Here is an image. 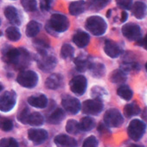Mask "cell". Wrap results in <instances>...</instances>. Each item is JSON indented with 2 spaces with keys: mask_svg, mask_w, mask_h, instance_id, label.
Segmentation results:
<instances>
[{
  "mask_svg": "<svg viewBox=\"0 0 147 147\" xmlns=\"http://www.w3.org/2000/svg\"><path fill=\"white\" fill-rule=\"evenodd\" d=\"M3 60L12 65L16 69H24L29 65L30 56L28 50L24 48L13 49L7 47L3 51Z\"/></svg>",
  "mask_w": 147,
  "mask_h": 147,
  "instance_id": "6da1fadb",
  "label": "cell"
},
{
  "mask_svg": "<svg viewBox=\"0 0 147 147\" xmlns=\"http://www.w3.org/2000/svg\"><path fill=\"white\" fill-rule=\"evenodd\" d=\"M68 27L69 21L67 18L59 13L53 14L49 21L45 25L46 30L51 35H55V33H62L66 31L68 29Z\"/></svg>",
  "mask_w": 147,
  "mask_h": 147,
  "instance_id": "7a4b0ae2",
  "label": "cell"
},
{
  "mask_svg": "<svg viewBox=\"0 0 147 147\" xmlns=\"http://www.w3.org/2000/svg\"><path fill=\"white\" fill-rule=\"evenodd\" d=\"M85 27L94 36H100L104 35L105 32L107 31V24L101 17L92 16L87 19Z\"/></svg>",
  "mask_w": 147,
  "mask_h": 147,
  "instance_id": "3957f363",
  "label": "cell"
},
{
  "mask_svg": "<svg viewBox=\"0 0 147 147\" xmlns=\"http://www.w3.org/2000/svg\"><path fill=\"white\" fill-rule=\"evenodd\" d=\"M124 117L122 113L116 108L107 110L104 114V124L107 127L117 128L123 125Z\"/></svg>",
  "mask_w": 147,
  "mask_h": 147,
  "instance_id": "277c9868",
  "label": "cell"
},
{
  "mask_svg": "<svg viewBox=\"0 0 147 147\" xmlns=\"http://www.w3.org/2000/svg\"><path fill=\"white\" fill-rule=\"evenodd\" d=\"M17 82L24 88H33L36 86L38 82V76L36 73L34 71H22L18 74L17 77Z\"/></svg>",
  "mask_w": 147,
  "mask_h": 147,
  "instance_id": "5b68a950",
  "label": "cell"
},
{
  "mask_svg": "<svg viewBox=\"0 0 147 147\" xmlns=\"http://www.w3.org/2000/svg\"><path fill=\"white\" fill-rule=\"evenodd\" d=\"M145 124L140 119H133L130 122L127 128V134L133 141L140 140L145 132Z\"/></svg>",
  "mask_w": 147,
  "mask_h": 147,
  "instance_id": "8992f818",
  "label": "cell"
},
{
  "mask_svg": "<svg viewBox=\"0 0 147 147\" xmlns=\"http://www.w3.org/2000/svg\"><path fill=\"white\" fill-rule=\"evenodd\" d=\"M40 57L37 59V64L40 69L44 72H49L56 66V59L53 55H49L45 49H39Z\"/></svg>",
  "mask_w": 147,
  "mask_h": 147,
  "instance_id": "52a82bcc",
  "label": "cell"
},
{
  "mask_svg": "<svg viewBox=\"0 0 147 147\" xmlns=\"http://www.w3.org/2000/svg\"><path fill=\"white\" fill-rule=\"evenodd\" d=\"M104 108L102 100L98 99L87 100L83 102L82 106V112L88 115H98Z\"/></svg>",
  "mask_w": 147,
  "mask_h": 147,
  "instance_id": "ba28073f",
  "label": "cell"
},
{
  "mask_svg": "<svg viewBox=\"0 0 147 147\" xmlns=\"http://www.w3.org/2000/svg\"><path fill=\"white\" fill-rule=\"evenodd\" d=\"M17 100V95L14 91H6L2 95H0V111L8 113L11 111Z\"/></svg>",
  "mask_w": 147,
  "mask_h": 147,
  "instance_id": "9c48e42d",
  "label": "cell"
},
{
  "mask_svg": "<svg viewBox=\"0 0 147 147\" xmlns=\"http://www.w3.org/2000/svg\"><path fill=\"white\" fill-rule=\"evenodd\" d=\"M88 87V81L83 76H77L72 78L69 82V88L72 93L82 96L86 92Z\"/></svg>",
  "mask_w": 147,
  "mask_h": 147,
  "instance_id": "30bf717a",
  "label": "cell"
},
{
  "mask_svg": "<svg viewBox=\"0 0 147 147\" xmlns=\"http://www.w3.org/2000/svg\"><path fill=\"white\" fill-rule=\"evenodd\" d=\"M61 105L66 112L70 114H76L82 109V104L80 100L72 96H65L61 100Z\"/></svg>",
  "mask_w": 147,
  "mask_h": 147,
  "instance_id": "8fae6325",
  "label": "cell"
},
{
  "mask_svg": "<svg viewBox=\"0 0 147 147\" xmlns=\"http://www.w3.org/2000/svg\"><path fill=\"white\" fill-rule=\"evenodd\" d=\"M121 31L124 36L127 38L129 41H137L141 36L140 27L133 23H130L123 25Z\"/></svg>",
  "mask_w": 147,
  "mask_h": 147,
  "instance_id": "7c38bea8",
  "label": "cell"
},
{
  "mask_svg": "<svg viewBox=\"0 0 147 147\" xmlns=\"http://www.w3.org/2000/svg\"><path fill=\"white\" fill-rule=\"evenodd\" d=\"M28 138L33 143L40 144L48 139L49 133L44 129H30L28 131Z\"/></svg>",
  "mask_w": 147,
  "mask_h": 147,
  "instance_id": "4fadbf2b",
  "label": "cell"
},
{
  "mask_svg": "<svg viewBox=\"0 0 147 147\" xmlns=\"http://www.w3.org/2000/svg\"><path fill=\"white\" fill-rule=\"evenodd\" d=\"M56 147H77V141L67 134H59L54 138Z\"/></svg>",
  "mask_w": 147,
  "mask_h": 147,
  "instance_id": "5bb4252c",
  "label": "cell"
},
{
  "mask_svg": "<svg viewBox=\"0 0 147 147\" xmlns=\"http://www.w3.org/2000/svg\"><path fill=\"white\" fill-rule=\"evenodd\" d=\"M104 50H105V53L111 58H117L122 53V50L119 45L114 41L110 40V39L106 40Z\"/></svg>",
  "mask_w": 147,
  "mask_h": 147,
  "instance_id": "9a60e30c",
  "label": "cell"
},
{
  "mask_svg": "<svg viewBox=\"0 0 147 147\" xmlns=\"http://www.w3.org/2000/svg\"><path fill=\"white\" fill-rule=\"evenodd\" d=\"M28 103L33 107L43 109L48 106V99L44 94H40L37 95H33L29 97Z\"/></svg>",
  "mask_w": 147,
  "mask_h": 147,
  "instance_id": "2e32d148",
  "label": "cell"
},
{
  "mask_svg": "<svg viewBox=\"0 0 147 147\" xmlns=\"http://www.w3.org/2000/svg\"><path fill=\"white\" fill-rule=\"evenodd\" d=\"M74 43H75L79 48H85L88 46L90 41L89 35L85 31H77L72 38Z\"/></svg>",
  "mask_w": 147,
  "mask_h": 147,
  "instance_id": "e0dca14e",
  "label": "cell"
},
{
  "mask_svg": "<svg viewBox=\"0 0 147 147\" xmlns=\"http://www.w3.org/2000/svg\"><path fill=\"white\" fill-rule=\"evenodd\" d=\"M4 13L7 20L12 24L18 25V26L21 24V19L18 15V11L14 6H7L5 9Z\"/></svg>",
  "mask_w": 147,
  "mask_h": 147,
  "instance_id": "ac0fdd59",
  "label": "cell"
},
{
  "mask_svg": "<svg viewBox=\"0 0 147 147\" xmlns=\"http://www.w3.org/2000/svg\"><path fill=\"white\" fill-rule=\"evenodd\" d=\"M62 84V77L58 74H52L47 79L45 85L49 89L55 90L58 89Z\"/></svg>",
  "mask_w": 147,
  "mask_h": 147,
  "instance_id": "d6986e66",
  "label": "cell"
},
{
  "mask_svg": "<svg viewBox=\"0 0 147 147\" xmlns=\"http://www.w3.org/2000/svg\"><path fill=\"white\" fill-rule=\"evenodd\" d=\"M65 112L61 108H55L48 117V122L53 125L60 124L65 119Z\"/></svg>",
  "mask_w": 147,
  "mask_h": 147,
  "instance_id": "ffe728a7",
  "label": "cell"
},
{
  "mask_svg": "<svg viewBox=\"0 0 147 147\" xmlns=\"http://www.w3.org/2000/svg\"><path fill=\"white\" fill-rule=\"evenodd\" d=\"M85 9H86V3H85V1H83V0L72 2L68 7L69 13L72 16H78V15L83 13Z\"/></svg>",
  "mask_w": 147,
  "mask_h": 147,
  "instance_id": "44dd1931",
  "label": "cell"
},
{
  "mask_svg": "<svg viewBox=\"0 0 147 147\" xmlns=\"http://www.w3.org/2000/svg\"><path fill=\"white\" fill-rule=\"evenodd\" d=\"M75 64L76 67L79 72H85L86 70L89 69L92 61L86 56H78L77 58L75 59Z\"/></svg>",
  "mask_w": 147,
  "mask_h": 147,
  "instance_id": "7402d4cb",
  "label": "cell"
},
{
  "mask_svg": "<svg viewBox=\"0 0 147 147\" xmlns=\"http://www.w3.org/2000/svg\"><path fill=\"white\" fill-rule=\"evenodd\" d=\"M132 14L137 19H143L146 13V5L143 2H136L131 7Z\"/></svg>",
  "mask_w": 147,
  "mask_h": 147,
  "instance_id": "603a6c76",
  "label": "cell"
},
{
  "mask_svg": "<svg viewBox=\"0 0 147 147\" xmlns=\"http://www.w3.org/2000/svg\"><path fill=\"white\" fill-rule=\"evenodd\" d=\"M95 120L91 117H84L79 122V128L82 131H89L95 127Z\"/></svg>",
  "mask_w": 147,
  "mask_h": 147,
  "instance_id": "cb8c5ba5",
  "label": "cell"
},
{
  "mask_svg": "<svg viewBox=\"0 0 147 147\" xmlns=\"http://www.w3.org/2000/svg\"><path fill=\"white\" fill-rule=\"evenodd\" d=\"M140 113V107L137 102H131L125 106L124 107V115L126 118H131L132 116L138 115Z\"/></svg>",
  "mask_w": 147,
  "mask_h": 147,
  "instance_id": "d4e9b609",
  "label": "cell"
},
{
  "mask_svg": "<svg viewBox=\"0 0 147 147\" xmlns=\"http://www.w3.org/2000/svg\"><path fill=\"white\" fill-rule=\"evenodd\" d=\"M126 74L122 69H116L114 70L110 76V80L113 83H122L126 81Z\"/></svg>",
  "mask_w": 147,
  "mask_h": 147,
  "instance_id": "484cf974",
  "label": "cell"
},
{
  "mask_svg": "<svg viewBox=\"0 0 147 147\" xmlns=\"http://www.w3.org/2000/svg\"><path fill=\"white\" fill-rule=\"evenodd\" d=\"M89 69L92 73L93 76H94L96 78H100L105 76L106 68H105V66L101 63H93L92 62Z\"/></svg>",
  "mask_w": 147,
  "mask_h": 147,
  "instance_id": "4316f807",
  "label": "cell"
},
{
  "mask_svg": "<svg viewBox=\"0 0 147 147\" xmlns=\"http://www.w3.org/2000/svg\"><path fill=\"white\" fill-rule=\"evenodd\" d=\"M44 123V118L43 116L38 113V112H34L30 114L29 119H28V124L32 125V126H41Z\"/></svg>",
  "mask_w": 147,
  "mask_h": 147,
  "instance_id": "83f0119b",
  "label": "cell"
},
{
  "mask_svg": "<svg viewBox=\"0 0 147 147\" xmlns=\"http://www.w3.org/2000/svg\"><path fill=\"white\" fill-rule=\"evenodd\" d=\"M5 35L7 38L11 42H18L21 38V32L18 30V28L15 26H11L7 28L5 31Z\"/></svg>",
  "mask_w": 147,
  "mask_h": 147,
  "instance_id": "f1b7e54d",
  "label": "cell"
},
{
  "mask_svg": "<svg viewBox=\"0 0 147 147\" xmlns=\"http://www.w3.org/2000/svg\"><path fill=\"white\" fill-rule=\"evenodd\" d=\"M40 32V24L36 21H30L26 27V35L29 37H35Z\"/></svg>",
  "mask_w": 147,
  "mask_h": 147,
  "instance_id": "f546056e",
  "label": "cell"
},
{
  "mask_svg": "<svg viewBox=\"0 0 147 147\" xmlns=\"http://www.w3.org/2000/svg\"><path fill=\"white\" fill-rule=\"evenodd\" d=\"M66 131L71 135H76L80 131L79 122L76 119H68L66 124Z\"/></svg>",
  "mask_w": 147,
  "mask_h": 147,
  "instance_id": "4dcf8cb0",
  "label": "cell"
},
{
  "mask_svg": "<svg viewBox=\"0 0 147 147\" xmlns=\"http://www.w3.org/2000/svg\"><path fill=\"white\" fill-rule=\"evenodd\" d=\"M111 0H89L88 5L89 8L94 11H100L105 8Z\"/></svg>",
  "mask_w": 147,
  "mask_h": 147,
  "instance_id": "1f68e13d",
  "label": "cell"
},
{
  "mask_svg": "<svg viewBox=\"0 0 147 147\" xmlns=\"http://www.w3.org/2000/svg\"><path fill=\"white\" fill-rule=\"evenodd\" d=\"M117 94L120 98H122L123 100H127V101L130 100L133 96V93H132L131 89L128 86H121V87H119L118 88Z\"/></svg>",
  "mask_w": 147,
  "mask_h": 147,
  "instance_id": "d6a6232c",
  "label": "cell"
},
{
  "mask_svg": "<svg viewBox=\"0 0 147 147\" xmlns=\"http://www.w3.org/2000/svg\"><path fill=\"white\" fill-rule=\"evenodd\" d=\"M75 54V49L70 44H63L61 49V57L64 59H72Z\"/></svg>",
  "mask_w": 147,
  "mask_h": 147,
  "instance_id": "836d02e7",
  "label": "cell"
},
{
  "mask_svg": "<svg viewBox=\"0 0 147 147\" xmlns=\"http://www.w3.org/2000/svg\"><path fill=\"white\" fill-rule=\"evenodd\" d=\"M21 4L24 9L28 12H33L37 9L36 0H21Z\"/></svg>",
  "mask_w": 147,
  "mask_h": 147,
  "instance_id": "e575fe53",
  "label": "cell"
},
{
  "mask_svg": "<svg viewBox=\"0 0 147 147\" xmlns=\"http://www.w3.org/2000/svg\"><path fill=\"white\" fill-rule=\"evenodd\" d=\"M0 147H19V145L15 138H8L0 140Z\"/></svg>",
  "mask_w": 147,
  "mask_h": 147,
  "instance_id": "d590c367",
  "label": "cell"
},
{
  "mask_svg": "<svg viewBox=\"0 0 147 147\" xmlns=\"http://www.w3.org/2000/svg\"><path fill=\"white\" fill-rule=\"evenodd\" d=\"M30 109L25 107L24 108L20 113L18 115V119L24 125H27L28 124V119H29V117H30Z\"/></svg>",
  "mask_w": 147,
  "mask_h": 147,
  "instance_id": "8d00e7d4",
  "label": "cell"
},
{
  "mask_svg": "<svg viewBox=\"0 0 147 147\" xmlns=\"http://www.w3.org/2000/svg\"><path fill=\"white\" fill-rule=\"evenodd\" d=\"M92 95H93L94 99H98V100H101L104 96L107 95V93L102 88L94 87L92 89Z\"/></svg>",
  "mask_w": 147,
  "mask_h": 147,
  "instance_id": "74e56055",
  "label": "cell"
},
{
  "mask_svg": "<svg viewBox=\"0 0 147 147\" xmlns=\"http://www.w3.org/2000/svg\"><path fill=\"white\" fill-rule=\"evenodd\" d=\"M13 128V122L9 119H3L0 120V129L3 131H10Z\"/></svg>",
  "mask_w": 147,
  "mask_h": 147,
  "instance_id": "f35d334b",
  "label": "cell"
},
{
  "mask_svg": "<svg viewBox=\"0 0 147 147\" xmlns=\"http://www.w3.org/2000/svg\"><path fill=\"white\" fill-rule=\"evenodd\" d=\"M98 146V140L94 136H89L87 138L82 144V147H97Z\"/></svg>",
  "mask_w": 147,
  "mask_h": 147,
  "instance_id": "ab89813d",
  "label": "cell"
},
{
  "mask_svg": "<svg viewBox=\"0 0 147 147\" xmlns=\"http://www.w3.org/2000/svg\"><path fill=\"white\" fill-rule=\"evenodd\" d=\"M117 5L123 10H131L132 7V0H116Z\"/></svg>",
  "mask_w": 147,
  "mask_h": 147,
  "instance_id": "60d3db41",
  "label": "cell"
},
{
  "mask_svg": "<svg viewBox=\"0 0 147 147\" xmlns=\"http://www.w3.org/2000/svg\"><path fill=\"white\" fill-rule=\"evenodd\" d=\"M53 0H40V8L42 11H49Z\"/></svg>",
  "mask_w": 147,
  "mask_h": 147,
  "instance_id": "b9f144b4",
  "label": "cell"
},
{
  "mask_svg": "<svg viewBox=\"0 0 147 147\" xmlns=\"http://www.w3.org/2000/svg\"><path fill=\"white\" fill-rule=\"evenodd\" d=\"M37 46L40 47V49H44L45 48L49 47V42L47 40V38H42V39H37L35 42Z\"/></svg>",
  "mask_w": 147,
  "mask_h": 147,
  "instance_id": "7bdbcfd3",
  "label": "cell"
},
{
  "mask_svg": "<svg viewBox=\"0 0 147 147\" xmlns=\"http://www.w3.org/2000/svg\"><path fill=\"white\" fill-rule=\"evenodd\" d=\"M136 43L140 46V47H144V49H146V36H144V38L140 37L136 41Z\"/></svg>",
  "mask_w": 147,
  "mask_h": 147,
  "instance_id": "ee69618b",
  "label": "cell"
},
{
  "mask_svg": "<svg viewBox=\"0 0 147 147\" xmlns=\"http://www.w3.org/2000/svg\"><path fill=\"white\" fill-rule=\"evenodd\" d=\"M127 18H128V14H127V12L126 11H122V13H121V18H120V22L121 23H125L126 20H127Z\"/></svg>",
  "mask_w": 147,
  "mask_h": 147,
  "instance_id": "f6af8a7d",
  "label": "cell"
},
{
  "mask_svg": "<svg viewBox=\"0 0 147 147\" xmlns=\"http://www.w3.org/2000/svg\"><path fill=\"white\" fill-rule=\"evenodd\" d=\"M129 147H144L142 145H138V144H131Z\"/></svg>",
  "mask_w": 147,
  "mask_h": 147,
  "instance_id": "bcb514c9",
  "label": "cell"
},
{
  "mask_svg": "<svg viewBox=\"0 0 147 147\" xmlns=\"http://www.w3.org/2000/svg\"><path fill=\"white\" fill-rule=\"evenodd\" d=\"M144 116V120L146 119V109H144V115H142V117Z\"/></svg>",
  "mask_w": 147,
  "mask_h": 147,
  "instance_id": "7dc6e473",
  "label": "cell"
},
{
  "mask_svg": "<svg viewBox=\"0 0 147 147\" xmlns=\"http://www.w3.org/2000/svg\"><path fill=\"white\" fill-rule=\"evenodd\" d=\"M111 12H112V11H111V10H109V11H108V12L107 13V17H108V18H109V17H110V15H111Z\"/></svg>",
  "mask_w": 147,
  "mask_h": 147,
  "instance_id": "c3c4849f",
  "label": "cell"
},
{
  "mask_svg": "<svg viewBox=\"0 0 147 147\" xmlns=\"http://www.w3.org/2000/svg\"><path fill=\"white\" fill-rule=\"evenodd\" d=\"M3 88H4L3 85H2L1 83H0V91H1V90H3Z\"/></svg>",
  "mask_w": 147,
  "mask_h": 147,
  "instance_id": "681fc988",
  "label": "cell"
},
{
  "mask_svg": "<svg viewBox=\"0 0 147 147\" xmlns=\"http://www.w3.org/2000/svg\"><path fill=\"white\" fill-rule=\"evenodd\" d=\"M2 36V32H1V31H0V36Z\"/></svg>",
  "mask_w": 147,
  "mask_h": 147,
  "instance_id": "f907efd6",
  "label": "cell"
},
{
  "mask_svg": "<svg viewBox=\"0 0 147 147\" xmlns=\"http://www.w3.org/2000/svg\"><path fill=\"white\" fill-rule=\"evenodd\" d=\"M1 23H2V22H1V19H0V25H1Z\"/></svg>",
  "mask_w": 147,
  "mask_h": 147,
  "instance_id": "816d5d0a",
  "label": "cell"
}]
</instances>
